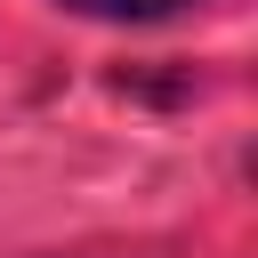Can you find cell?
Returning <instances> with one entry per match:
<instances>
[{"instance_id":"6da1fadb","label":"cell","mask_w":258,"mask_h":258,"mask_svg":"<svg viewBox=\"0 0 258 258\" xmlns=\"http://www.w3.org/2000/svg\"><path fill=\"white\" fill-rule=\"evenodd\" d=\"M64 8H81V16H169L185 0H64Z\"/></svg>"}]
</instances>
